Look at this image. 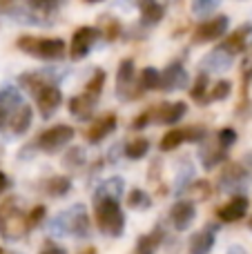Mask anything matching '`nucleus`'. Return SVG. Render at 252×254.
I'll return each mask as SVG.
<instances>
[{"mask_svg":"<svg viewBox=\"0 0 252 254\" xmlns=\"http://www.w3.org/2000/svg\"><path fill=\"white\" fill-rule=\"evenodd\" d=\"M31 114H34L31 107L25 105V103H22L18 110H13V114L9 116V129H11V134H16V136L25 134L31 125Z\"/></svg>","mask_w":252,"mask_h":254,"instance_id":"obj_20","label":"nucleus"},{"mask_svg":"<svg viewBox=\"0 0 252 254\" xmlns=\"http://www.w3.org/2000/svg\"><path fill=\"white\" fill-rule=\"evenodd\" d=\"M192 188H194L196 198H205V196L210 194V183H208V181H196Z\"/></svg>","mask_w":252,"mask_h":254,"instance_id":"obj_39","label":"nucleus"},{"mask_svg":"<svg viewBox=\"0 0 252 254\" xmlns=\"http://www.w3.org/2000/svg\"><path fill=\"white\" fill-rule=\"evenodd\" d=\"M20 105H22V98H20V94H18V89L4 87L2 92H0V127L4 123H9V116Z\"/></svg>","mask_w":252,"mask_h":254,"instance_id":"obj_17","label":"nucleus"},{"mask_svg":"<svg viewBox=\"0 0 252 254\" xmlns=\"http://www.w3.org/2000/svg\"><path fill=\"white\" fill-rule=\"evenodd\" d=\"M188 80H190V74H188L186 67L181 63H172V65H168L161 71L159 89H163V92H177V89L188 87Z\"/></svg>","mask_w":252,"mask_h":254,"instance_id":"obj_9","label":"nucleus"},{"mask_svg":"<svg viewBox=\"0 0 252 254\" xmlns=\"http://www.w3.org/2000/svg\"><path fill=\"white\" fill-rule=\"evenodd\" d=\"M61 103H63V94L54 83H47L36 89V105H38V112L43 119H52L56 114V110L61 107Z\"/></svg>","mask_w":252,"mask_h":254,"instance_id":"obj_6","label":"nucleus"},{"mask_svg":"<svg viewBox=\"0 0 252 254\" xmlns=\"http://www.w3.org/2000/svg\"><path fill=\"white\" fill-rule=\"evenodd\" d=\"M228 16H214L210 20H205L203 25L196 27L194 31V43H214L217 38H221L228 31Z\"/></svg>","mask_w":252,"mask_h":254,"instance_id":"obj_10","label":"nucleus"},{"mask_svg":"<svg viewBox=\"0 0 252 254\" xmlns=\"http://www.w3.org/2000/svg\"><path fill=\"white\" fill-rule=\"evenodd\" d=\"M18 49L43 61H58L65 56V43L61 38H36V36H22L18 38Z\"/></svg>","mask_w":252,"mask_h":254,"instance_id":"obj_4","label":"nucleus"},{"mask_svg":"<svg viewBox=\"0 0 252 254\" xmlns=\"http://www.w3.org/2000/svg\"><path fill=\"white\" fill-rule=\"evenodd\" d=\"M138 9H141V20L145 25H156L165 16V9L156 0H138Z\"/></svg>","mask_w":252,"mask_h":254,"instance_id":"obj_21","label":"nucleus"},{"mask_svg":"<svg viewBox=\"0 0 252 254\" xmlns=\"http://www.w3.org/2000/svg\"><path fill=\"white\" fill-rule=\"evenodd\" d=\"M156 121L163 125H174L179 123V121L183 119V116L188 114V105L183 101H177V103H165V105L159 107V112H156Z\"/></svg>","mask_w":252,"mask_h":254,"instance_id":"obj_18","label":"nucleus"},{"mask_svg":"<svg viewBox=\"0 0 252 254\" xmlns=\"http://www.w3.org/2000/svg\"><path fill=\"white\" fill-rule=\"evenodd\" d=\"M43 254H67L63 248H56V246H52V248H47V250H43Z\"/></svg>","mask_w":252,"mask_h":254,"instance_id":"obj_42","label":"nucleus"},{"mask_svg":"<svg viewBox=\"0 0 252 254\" xmlns=\"http://www.w3.org/2000/svg\"><path fill=\"white\" fill-rule=\"evenodd\" d=\"M96 201V223L107 237H121L125 232V216L119 205V198H94Z\"/></svg>","mask_w":252,"mask_h":254,"instance_id":"obj_2","label":"nucleus"},{"mask_svg":"<svg viewBox=\"0 0 252 254\" xmlns=\"http://www.w3.org/2000/svg\"><path fill=\"white\" fill-rule=\"evenodd\" d=\"M96 103H98V96H94V94H89V92L80 94V96H74L69 101V114L76 116L78 121H87V119H92Z\"/></svg>","mask_w":252,"mask_h":254,"instance_id":"obj_15","label":"nucleus"},{"mask_svg":"<svg viewBox=\"0 0 252 254\" xmlns=\"http://www.w3.org/2000/svg\"><path fill=\"white\" fill-rule=\"evenodd\" d=\"M85 2H101V0H85Z\"/></svg>","mask_w":252,"mask_h":254,"instance_id":"obj_46","label":"nucleus"},{"mask_svg":"<svg viewBox=\"0 0 252 254\" xmlns=\"http://www.w3.org/2000/svg\"><path fill=\"white\" fill-rule=\"evenodd\" d=\"M45 219V207L43 205H36L34 210L29 212V216H27V221H29V228H36V225H40Z\"/></svg>","mask_w":252,"mask_h":254,"instance_id":"obj_38","label":"nucleus"},{"mask_svg":"<svg viewBox=\"0 0 252 254\" xmlns=\"http://www.w3.org/2000/svg\"><path fill=\"white\" fill-rule=\"evenodd\" d=\"M190 96L194 98V101L205 103V96H208V76L205 74L196 76V83H194V87L190 89Z\"/></svg>","mask_w":252,"mask_h":254,"instance_id":"obj_33","label":"nucleus"},{"mask_svg":"<svg viewBox=\"0 0 252 254\" xmlns=\"http://www.w3.org/2000/svg\"><path fill=\"white\" fill-rule=\"evenodd\" d=\"M232 92V85L228 83V80H217L214 83V87L208 92V96H205V103H212V101H226L228 96H230Z\"/></svg>","mask_w":252,"mask_h":254,"instance_id":"obj_30","label":"nucleus"},{"mask_svg":"<svg viewBox=\"0 0 252 254\" xmlns=\"http://www.w3.org/2000/svg\"><path fill=\"white\" fill-rule=\"evenodd\" d=\"M83 254H96V250H94V248H89V250H85Z\"/></svg>","mask_w":252,"mask_h":254,"instance_id":"obj_44","label":"nucleus"},{"mask_svg":"<svg viewBox=\"0 0 252 254\" xmlns=\"http://www.w3.org/2000/svg\"><path fill=\"white\" fill-rule=\"evenodd\" d=\"M0 254H2V250H0Z\"/></svg>","mask_w":252,"mask_h":254,"instance_id":"obj_47","label":"nucleus"},{"mask_svg":"<svg viewBox=\"0 0 252 254\" xmlns=\"http://www.w3.org/2000/svg\"><path fill=\"white\" fill-rule=\"evenodd\" d=\"M186 140H188L186 129H170L168 134L161 138V149H163V152H172V149H177L179 145H183Z\"/></svg>","mask_w":252,"mask_h":254,"instance_id":"obj_27","label":"nucleus"},{"mask_svg":"<svg viewBox=\"0 0 252 254\" xmlns=\"http://www.w3.org/2000/svg\"><path fill=\"white\" fill-rule=\"evenodd\" d=\"M65 0H29V7L36 9V11H43V13H52L56 11Z\"/></svg>","mask_w":252,"mask_h":254,"instance_id":"obj_34","label":"nucleus"},{"mask_svg":"<svg viewBox=\"0 0 252 254\" xmlns=\"http://www.w3.org/2000/svg\"><path fill=\"white\" fill-rule=\"evenodd\" d=\"M96 38H98V29H96V27H80V29H76L74 36H71L69 56L74 58V61L85 58L89 54V49H92V45L96 43Z\"/></svg>","mask_w":252,"mask_h":254,"instance_id":"obj_8","label":"nucleus"},{"mask_svg":"<svg viewBox=\"0 0 252 254\" xmlns=\"http://www.w3.org/2000/svg\"><path fill=\"white\" fill-rule=\"evenodd\" d=\"M250 172L246 170L244 165H239V163H232V165H228L226 170L221 172V176H219V188L223 190V192H237V190H246V185L250 183Z\"/></svg>","mask_w":252,"mask_h":254,"instance_id":"obj_7","label":"nucleus"},{"mask_svg":"<svg viewBox=\"0 0 252 254\" xmlns=\"http://www.w3.org/2000/svg\"><path fill=\"white\" fill-rule=\"evenodd\" d=\"M217 140H219L221 147H226V149L232 147V145L237 143V131L232 129V127H223V129L217 134Z\"/></svg>","mask_w":252,"mask_h":254,"instance_id":"obj_36","label":"nucleus"},{"mask_svg":"<svg viewBox=\"0 0 252 254\" xmlns=\"http://www.w3.org/2000/svg\"><path fill=\"white\" fill-rule=\"evenodd\" d=\"M161 83V71H156L154 67H145L138 76V83H136V96L141 92H147V89H159Z\"/></svg>","mask_w":252,"mask_h":254,"instance_id":"obj_23","label":"nucleus"},{"mask_svg":"<svg viewBox=\"0 0 252 254\" xmlns=\"http://www.w3.org/2000/svg\"><path fill=\"white\" fill-rule=\"evenodd\" d=\"M125 194V181L121 179V176H112V179H107L105 183L101 185V188L96 190V194H94V198H103V196H110V198H121Z\"/></svg>","mask_w":252,"mask_h":254,"instance_id":"obj_22","label":"nucleus"},{"mask_svg":"<svg viewBox=\"0 0 252 254\" xmlns=\"http://www.w3.org/2000/svg\"><path fill=\"white\" fill-rule=\"evenodd\" d=\"M127 205L134 207V210H147V207H152V198L143 190H132L127 196Z\"/></svg>","mask_w":252,"mask_h":254,"instance_id":"obj_31","label":"nucleus"},{"mask_svg":"<svg viewBox=\"0 0 252 254\" xmlns=\"http://www.w3.org/2000/svg\"><path fill=\"white\" fill-rule=\"evenodd\" d=\"M7 188H9V179L2 174V172H0V194H2Z\"/></svg>","mask_w":252,"mask_h":254,"instance_id":"obj_41","label":"nucleus"},{"mask_svg":"<svg viewBox=\"0 0 252 254\" xmlns=\"http://www.w3.org/2000/svg\"><path fill=\"white\" fill-rule=\"evenodd\" d=\"M219 4H221V0H192V13L199 18L210 16Z\"/></svg>","mask_w":252,"mask_h":254,"instance_id":"obj_32","label":"nucleus"},{"mask_svg":"<svg viewBox=\"0 0 252 254\" xmlns=\"http://www.w3.org/2000/svg\"><path fill=\"white\" fill-rule=\"evenodd\" d=\"M29 221L27 216L20 212V207L16 205L13 198L4 201L0 205V237L7 241H18L29 232Z\"/></svg>","mask_w":252,"mask_h":254,"instance_id":"obj_3","label":"nucleus"},{"mask_svg":"<svg viewBox=\"0 0 252 254\" xmlns=\"http://www.w3.org/2000/svg\"><path fill=\"white\" fill-rule=\"evenodd\" d=\"M103 85H105V71H103V69H96V71H94V78L89 80L87 87H85V92L94 94V96H101Z\"/></svg>","mask_w":252,"mask_h":254,"instance_id":"obj_35","label":"nucleus"},{"mask_svg":"<svg viewBox=\"0 0 252 254\" xmlns=\"http://www.w3.org/2000/svg\"><path fill=\"white\" fill-rule=\"evenodd\" d=\"M248 228L252 230V216H250V221H248Z\"/></svg>","mask_w":252,"mask_h":254,"instance_id":"obj_45","label":"nucleus"},{"mask_svg":"<svg viewBox=\"0 0 252 254\" xmlns=\"http://www.w3.org/2000/svg\"><path fill=\"white\" fill-rule=\"evenodd\" d=\"M217 241V232L214 228H203L190 239V254H210Z\"/></svg>","mask_w":252,"mask_h":254,"instance_id":"obj_19","label":"nucleus"},{"mask_svg":"<svg viewBox=\"0 0 252 254\" xmlns=\"http://www.w3.org/2000/svg\"><path fill=\"white\" fill-rule=\"evenodd\" d=\"M49 234L54 237H78L87 239L89 237V214L85 210L83 203H76L71 210L61 212L49 221Z\"/></svg>","mask_w":252,"mask_h":254,"instance_id":"obj_1","label":"nucleus"},{"mask_svg":"<svg viewBox=\"0 0 252 254\" xmlns=\"http://www.w3.org/2000/svg\"><path fill=\"white\" fill-rule=\"evenodd\" d=\"M147 152H150V140L143 138V136H138V138L129 140V143L125 145V156L132 158V161H138V158H143Z\"/></svg>","mask_w":252,"mask_h":254,"instance_id":"obj_26","label":"nucleus"},{"mask_svg":"<svg viewBox=\"0 0 252 254\" xmlns=\"http://www.w3.org/2000/svg\"><path fill=\"white\" fill-rule=\"evenodd\" d=\"M250 201L246 196H235L232 201H228L226 205L219 207L217 216L223 221V223H235V221H241L246 214H248Z\"/></svg>","mask_w":252,"mask_h":254,"instance_id":"obj_14","label":"nucleus"},{"mask_svg":"<svg viewBox=\"0 0 252 254\" xmlns=\"http://www.w3.org/2000/svg\"><path fill=\"white\" fill-rule=\"evenodd\" d=\"M194 216H196V207L192 201H179L177 205L170 210V221H172V225L179 232H186V230L194 223Z\"/></svg>","mask_w":252,"mask_h":254,"instance_id":"obj_13","label":"nucleus"},{"mask_svg":"<svg viewBox=\"0 0 252 254\" xmlns=\"http://www.w3.org/2000/svg\"><path fill=\"white\" fill-rule=\"evenodd\" d=\"M147 123H150V112H145V114H138V119L134 121V129H143Z\"/></svg>","mask_w":252,"mask_h":254,"instance_id":"obj_40","label":"nucleus"},{"mask_svg":"<svg viewBox=\"0 0 252 254\" xmlns=\"http://www.w3.org/2000/svg\"><path fill=\"white\" fill-rule=\"evenodd\" d=\"M83 149H80V147H74V149H69V154H67V156L65 158H63V163H65V165L67 167H76V165H80V163H83Z\"/></svg>","mask_w":252,"mask_h":254,"instance_id":"obj_37","label":"nucleus"},{"mask_svg":"<svg viewBox=\"0 0 252 254\" xmlns=\"http://www.w3.org/2000/svg\"><path fill=\"white\" fill-rule=\"evenodd\" d=\"M161 237H163V232H161V230H154V232L141 237L132 254H154L156 248H159V243H161Z\"/></svg>","mask_w":252,"mask_h":254,"instance_id":"obj_24","label":"nucleus"},{"mask_svg":"<svg viewBox=\"0 0 252 254\" xmlns=\"http://www.w3.org/2000/svg\"><path fill=\"white\" fill-rule=\"evenodd\" d=\"M248 31H250V27H244V29L235 31V34H232L230 38L223 43V47H226L228 52H232V54H239L241 49H246V38H248Z\"/></svg>","mask_w":252,"mask_h":254,"instance_id":"obj_29","label":"nucleus"},{"mask_svg":"<svg viewBox=\"0 0 252 254\" xmlns=\"http://www.w3.org/2000/svg\"><path fill=\"white\" fill-rule=\"evenodd\" d=\"M114 127H116V116L114 114H105V116H101L98 121H94L92 127L87 129V134H85V138H87V143L96 145V143H101L103 138H107V134H112Z\"/></svg>","mask_w":252,"mask_h":254,"instance_id":"obj_16","label":"nucleus"},{"mask_svg":"<svg viewBox=\"0 0 252 254\" xmlns=\"http://www.w3.org/2000/svg\"><path fill=\"white\" fill-rule=\"evenodd\" d=\"M74 138V127L69 125H56L52 129H45L43 134L36 138V147L45 154H54L58 149L67 147Z\"/></svg>","mask_w":252,"mask_h":254,"instance_id":"obj_5","label":"nucleus"},{"mask_svg":"<svg viewBox=\"0 0 252 254\" xmlns=\"http://www.w3.org/2000/svg\"><path fill=\"white\" fill-rule=\"evenodd\" d=\"M69 190H71V181L67 179V176H54V179H49L47 183H45V192L54 198L65 196Z\"/></svg>","mask_w":252,"mask_h":254,"instance_id":"obj_25","label":"nucleus"},{"mask_svg":"<svg viewBox=\"0 0 252 254\" xmlns=\"http://www.w3.org/2000/svg\"><path fill=\"white\" fill-rule=\"evenodd\" d=\"M221 161H226V147L219 145V149H203L201 152V163L205 170H214Z\"/></svg>","mask_w":252,"mask_h":254,"instance_id":"obj_28","label":"nucleus"},{"mask_svg":"<svg viewBox=\"0 0 252 254\" xmlns=\"http://www.w3.org/2000/svg\"><path fill=\"white\" fill-rule=\"evenodd\" d=\"M132 85H134V61L125 58V61H121L119 71H116V96L121 101H125V98L132 101V92H129Z\"/></svg>","mask_w":252,"mask_h":254,"instance_id":"obj_12","label":"nucleus"},{"mask_svg":"<svg viewBox=\"0 0 252 254\" xmlns=\"http://www.w3.org/2000/svg\"><path fill=\"white\" fill-rule=\"evenodd\" d=\"M232 58H235V54L228 52L223 45H219L217 49H212L210 54H205L203 61H201V67H203L205 71H228L232 67Z\"/></svg>","mask_w":252,"mask_h":254,"instance_id":"obj_11","label":"nucleus"},{"mask_svg":"<svg viewBox=\"0 0 252 254\" xmlns=\"http://www.w3.org/2000/svg\"><path fill=\"white\" fill-rule=\"evenodd\" d=\"M7 2H9V0H7Z\"/></svg>","mask_w":252,"mask_h":254,"instance_id":"obj_48","label":"nucleus"},{"mask_svg":"<svg viewBox=\"0 0 252 254\" xmlns=\"http://www.w3.org/2000/svg\"><path fill=\"white\" fill-rule=\"evenodd\" d=\"M228 254H248V252H246L241 246H230L228 248Z\"/></svg>","mask_w":252,"mask_h":254,"instance_id":"obj_43","label":"nucleus"}]
</instances>
